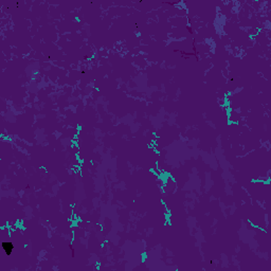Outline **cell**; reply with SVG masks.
I'll return each instance as SVG.
<instances>
[{
	"label": "cell",
	"instance_id": "6da1fadb",
	"mask_svg": "<svg viewBox=\"0 0 271 271\" xmlns=\"http://www.w3.org/2000/svg\"><path fill=\"white\" fill-rule=\"evenodd\" d=\"M2 249L4 250L7 255H11L13 252V249H14V246H13L12 242H2Z\"/></svg>",
	"mask_w": 271,
	"mask_h": 271
}]
</instances>
